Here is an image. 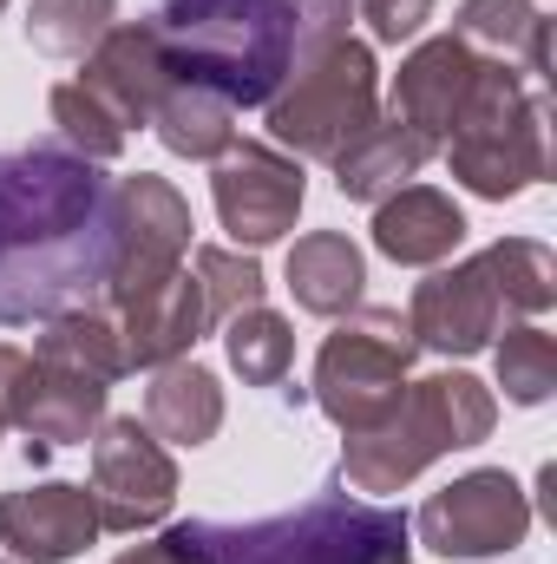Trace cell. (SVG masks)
<instances>
[{
  "label": "cell",
  "instance_id": "9c48e42d",
  "mask_svg": "<svg viewBox=\"0 0 557 564\" xmlns=\"http://www.w3.org/2000/svg\"><path fill=\"white\" fill-rule=\"evenodd\" d=\"M92 506H99V532H144L171 512L177 499V466L157 446V433L139 414L99 421L92 440Z\"/></svg>",
  "mask_w": 557,
  "mask_h": 564
},
{
  "label": "cell",
  "instance_id": "2e32d148",
  "mask_svg": "<svg viewBox=\"0 0 557 564\" xmlns=\"http://www.w3.org/2000/svg\"><path fill=\"white\" fill-rule=\"evenodd\" d=\"M472 73H479V53L459 46L452 33H439V40L414 46L407 66H401V79H394V119H407L414 132H426V139L439 144L446 132H452L459 106H466Z\"/></svg>",
  "mask_w": 557,
  "mask_h": 564
},
{
  "label": "cell",
  "instance_id": "8992f818",
  "mask_svg": "<svg viewBox=\"0 0 557 564\" xmlns=\"http://www.w3.org/2000/svg\"><path fill=\"white\" fill-rule=\"evenodd\" d=\"M414 348L419 341L401 308H348V322L315 355V408L341 433H368L407 394Z\"/></svg>",
  "mask_w": 557,
  "mask_h": 564
},
{
  "label": "cell",
  "instance_id": "44dd1931",
  "mask_svg": "<svg viewBox=\"0 0 557 564\" xmlns=\"http://www.w3.org/2000/svg\"><path fill=\"white\" fill-rule=\"evenodd\" d=\"M144 426L171 446H204L217 440L223 426V388L210 368L197 361H164L151 368V388H144Z\"/></svg>",
  "mask_w": 557,
  "mask_h": 564
},
{
  "label": "cell",
  "instance_id": "3957f363",
  "mask_svg": "<svg viewBox=\"0 0 557 564\" xmlns=\"http://www.w3.org/2000/svg\"><path fill=\"white\" fill-rule=\"evenodd\" d=\"M407 512L368 506L348 492H315L308 506L250 519V525H217L190 519L171 525L164 539L197 564H407Z\"/></svg>",
  "mask_w": 557,
  "mask_h": 564
},
{
  "label": "cell",
  "instance_id": "277c9868",
  "mask_svg": "<svg viewBox=\"0 0 557 564\" xmlns=\"http://www.w3.org/2000/svg\"><path fill=\"white\" fill-rule=\"evenodd\" d=\"M499 421V401L485 381L446 368V375H426L407 381V394L394 401L387 421H374L368 433H348L341 446V479L354 492H401L407 479H419L439 453H459V446H479Z\"/></svg>",
  "mask_w": 557,
  "mask_h": 564
},
{
  "label": "cell",
  "instance_id": "83f0119b",
  "mask_svg": "<svg viewBox=\"0 0 557 564\" xmlns=\"http://www.w3.org/2000/svg\"><path fill=\"white\" fill-rule=\"evenodd\" d=\"M190 276L204 289V315H210V328H223L230 315H243V308H256L263 302V270H256V257H243V250H217V243H204L197 257H190Z\"/></svg>",
  "mask_w": 557,
  "mask_h": 564
},
{
  "label": "cell",
  "instance_id": "836d02e7",
  "mask_svg": "<svg viewBox=\"0 0 557 564\" xmlns=\"http://www.w3.org/2000/svg\"><path fill=\"white\" fill-rule=\"evenodd\" d=\"M112 564H197V558L177 552L171 539H157V545H139V552H125V558H112Z\"/></svg>",
  "mask_w": 557,
  "mask_h": 564
},
{
  "label": "cell",
  "instance_id": "484cf974",
  "mask_svg": "<svg viewBox=\"0 0 557 564\" xmlns=\"http://www.w3.org/2000/svg\"><path fill=\"white\" fill-rule=\"evenodd\" d=\"M119 26V0H33L26 7V46L46 59H86Z\"/></svg>",
  "mask_w": 557,
  "mask_h": 564
},
{
  "label": "cell",
  "instance_id": "7c38bea8",
  "mask_svg": "<svg viewBox=\"0 0 557 564\" xmlns=\"http://www.w3.org/2000/svg\"><path fill=\"white\" fill-rule=\"evenodd\" d=\"M407 328H414L419 348H439V355H479L499 328H505V302L485 276L479 257L452 263V270H433L414 289V308H407Z\"/></svg>",
  "mask_w": 557,
  "mask_h": 564
},
{
  "label": "cell",
  "instance_id": "e575fe53",
  "mask_svg": "<svg viewBox=\"0 0 557 564\" xmlns=\"http://www.w3.org/2000/svg\"><path fill=\"white\" fill-rule=\"evenodd\" d=\"M0 13H7V0H0Z\"/></svg>",
  "mask_w": 557,
  "mask_h": 564
},
{
  "label": "cell",
  "instance_id": "52a82bcc",
  "mask_svg": "<svg viewBox=\"0 0 557 564\" xmlns=\"http://www.w3.org/2000/svg\"><path fill=\"white\" fill-rule=\"evenodd\" d=\"M190 250V204L164 184V177H119L112 204H106V282H99V308H125L132 295L157 289L164 276L184 270Z\"/></svg>",
  "mask_w": 557,
  "mask_h": 564
},
{
  "label": "cell",
  "instance_id": "ac0fdd59",
  "mask_svg": "<svg viewBox=\"0 0 557 564\" xmlns=\"http://www.w3.org/2000/svg\"><path fill=\"white\" fill-rule=\"evenodd\" d=\"M459 237H466V217L433 184H401L394 197L374 204V250L394 257V263H414V270L446 263L459 250Z\"/></svg>",
  "mask_w": 557,
  "mask_h": 564
},
{
  "label": "cell",
  "instance_id": "4dcf8cb0",
  "mask_svg": "<svg viewBox=\"0 0 557 564\" xmlns=\"http://www.w3.org/2000/svg\"><path fill=\"white\" fill-rule=\"evenodd\" d=\"M361 20L381 46H401V40H419V26L433 20V0H361Z\"/></svg>",
  "mask_w": 557,
  "mask_h": 564
},
{
  "label": "cell",
  "instance_id": "6da1fadb",
  "mask_svg": "<svg viewBox=\"0 0 557 564\" xmlns=\"http://www.w3.org/2000/svg\"><path fill=\"white\" fill-rule=\"evenodd\" d=\"M112 184L59 139L0 151V328L92 308Z\"/></svg>",
  "mask_w": 557,
  "mask_h": 564
},
{
  "label": "cell",
  "instance_id": "4fadbf2b",
  "mask_svg": "<svg viewBox=\"0 0 557 564\" xmlns=\"http://www.w3.org/2000/svg\"><path fill=\"white\" fill-rule=\"evenodd\" d=\"M171 59H164V46H157V33H151V20H132V26H112L92 53H86V73H79V86L132 132V126H151V106L171 93Z\"/></svg>",
  "mask_w": 557,
  "mask_h": 564
},
{
  "label": "cell",
  "instance_id": "4316f807",
  "mask_svg": "<svg viewBox=\"0 0 557 564\" xmlns=\"http://www.w3.org/2000/svg\"><path fill=\"white\" fill-rule=\"evenodd\" d=\"M223 348H230V368L250 381V388H282L288 381V361H295V328L282 322L276 308H243L223 322Z\"/></svg>",
  "mask_w": 557,
  "mask_h": 564
},
{
  "label": "cell",
  "instance_id": "f1b7e54d",
  "mask_svg": "<svg viewBox=\"0 0 557 564\" xmlns=\"http://www.w3.org/2000/svg\"><path fill=\"white\" fill-rule=\"evenodd\" d=\"M499 388H505V401H518V408L551 401V388H557V341L538 328V322L505 328V341H499Z\"/></svg>",
  "mask_w": 557,
  "mask_h": 564
},
{
  "label": "cell",
  "instance_id": "1f68e13d",
  "mask_svg": "<svg viewBox=\"0 0 557 564\" xmlns=\"http://www.w3.org/2000/svg\"><path fill=\"white\" fill-rule=\"evenodd\" d=\"M288 7H295V26H302V53L341 40L348 33V13H354V0H288Z\"/></svg>",
  "mask_w": 557,
  "mask_h": 564
},
{
  "label": "cell",
  "instance_id": "5bb4252c",
  "mask_svg": "<svg viewBox=\"0 0 557 564\" xmlns=\"http://www.w3.org/2000/svg\"><path fill=\"white\" fill-rule=\"evenodd\" d=\"M106 421V381L53 368V361H26L20 401H13V426L26 433V453H53V446H86Z\"/></svg>",
  "mask_w": 557,
  "mask_h": 564
},
{
  "label": "cell",
  "instance_id": "d6a6232c",
  "mask_svg": "<svg viewBox=\"0 0 557 564\" xmlns=\"http://www.w3.org/2000/svg\"><path fill=\"white\" fill-rule=\"evenodd\" d=\"M26 361H33V355H20V348H7V341H0V426H13V401H20Z\"/></svg>",
  "mask_w": 557,
  "mask_h": 564
},
{
  "label": "cell",
  "instance_id": "30bf717a",
  "mask_svg": "<svg viewBox=\"0 0 557 564\" xmlns=\"http://www.w3.org/2000/svg\"><path fill=\"white\" fill-rule=\"evenodd\" d=\"M210 197H217V217L237 243L263 250L282 243L302 217V197H308V177H302V158H288L276 144H230L210 171Z\"/></svg>",
  "mask_w": 557,
  "mask_h": 564
},
{
  "label": "cell",
  "instance_id": "9a60e30c",
  "mask_svg": "<svg viewBox=\"0 0 557 564\" xmlns=\"http://www.w3.org/2000/svg\"><path fill=\"white\" fill-rule=\"evenodd\" d=\"M119 315V341H125V368H164V361H184L197 348V335H210V315H204V289L190 270L164 276L157 289L132 295Z\"/></svg>",
  "mask_w": 557,
  "mask_h": 564
},
{
  "label": "cell",
  "instance_id": "7a4b0ae2",
  "mask_svg": "<svg viewBox=\"0 0 557 564\" xmlns=\"http://www.w3.org/2000/svg\"><path fill=\"white\" fill-rule=\"evenodd\" d=\"M151 33L177 79L210 86L230 106H270V93L302 59L288 0H164Z\"/></svg>",
  "mask_w": 557,
  "mask_h": 564
},
{
  "label": "cell",
  "instance_id": "cb8c5ba5",
  "mask_svg": "<svg viewBox=\"0 0 557 564\" xmlns=\"http://www.w3.org/2000/svg\"><path fill=\"white\" fill-rule=\"evenodd\" d=\"M33 361H53V368H73V375H92V381H119V375H132L125 368V341H119V315L112 308H66V315H53L46 322V335H40V348H33Z\"/></svg>",
  "mask_w": 557,
  "mask_h": 564
},
{
  "label": "cell",
  "instance_id": "8fae6325",
  "mask_svg": "<svg viewBox=\"0 0 557 564\" xmlns=\"http://www.w3.org/2000/svg\"><path fill=\"white\" fill-rule=\"evenodd\" d=\"M99 539V506L86 486L40 479L20 492H0V545L13 564H66Z\"/></svg>",
  "mask_w": 557,
  "mask_h": 564
},
{
  "label": "cell",
  "instance_id": "ffe728a7",
  "mask_svg": "<svg viewBox=\"0 0 557 564\" xmlns=\"http://www.w3.org/2000/svg\"><path fill=\"white\" fill-rule=\"evenodd\" d=\"M452 40L485 53V59H499V66H518L538 86L551 73V20L532 0H466L452 13Z\"/></svg>",
  "mask_w": 557,
  "mask_h": 564
},
{
  "label": "cell",
  "instance_id": "f546056e",
  "mask_svg": "<svg viewBox=\"0 0 557 564\" xmlns=\"http://www.w3.org/2000/svg\"><path fill=\"white\" fill-rule=\"evenodd\" d=\"M53 126H59V144L66 151H79V158H92V164H112L119 151H125V126L73 79V86H53Z\"/></svg>",
  "mask_w": 557,
  "mask_h": 564
},
{
  "label": "cell",
  "instance_id": "ba28073f",
  "mask_svg": "<svg viewBox=\"0 0 557 564\" xmlns=\"http://www.w3.org/2000/svg\"><path fill=\"white\" fill-rule=\"evenodd\" d=\"M407 525L439 558H499V552L525 545L532 499L505 466H479V473H459L452 486H439Z\"/></svg>",
  "mask_w": 557,
  "mask_h": 564
},
{
  "label": "cell",
  "instance_id": "d6986e66",
  "mask_svg": "<svg viewBox=\"0 0 557 564\" xmlns=\"http://www.w3.org/2000/svg\"><path fill=\"white\" fill-rule=\"evenodd\" d=\"M426 158H433V139L426 132H414L407 119H374L361 139H348L328 164H335V184H341L348 204H381L407 177H419Z\"/></svg>",
  "mask_w": 557,
  "mask_h": 564
},
{
  "label": "cell",
  "instance_id": "d4e9b609",
  "mask_svg": "<svg viewBox=\"0 0 557 564\" xmlns=\"http://www.w3.org/2000/svg\"><path fill=\"white\" fill-rule=\"evenodd\" d=\"M479 263H485V276H492L499 302H505V322L545 315L557 302V257L538 237H499L492 250H479Z\"/></svg>",
  "mask_w": 557,
  "mask_h": 564
},
{
  "label": "cell",
  "instance_id": "603a6c76",
  "mask_svg": "<svg viewBox=\"0 0 557 564\" xmlns=\"http://www.w3.org/2000/svg\"><path fill=\"white\" fill-rule=\"evenodd\" d=\"M151 132L164 139L171 158H223L237 144V106L217 99L210 86H190V79H171V93L151 106Z\"/></svg>",
  "mask_w": 557,
  "mask_h": 564
},
{
  "label": "cell",
  "instance_id": "7402d4cb",
  "mask_svg": "<svg viewBox=\"0 0 557 564\" xmlns=\"http://www.w3.org/2000/svg\"><path fill=\"white\" fill-rule=\"evenodd\" d=\"M282 276H288L295 308H308V315H348L361 302L368 263H361V250L341 230H308V237H295Z\"/></svg>",
  "mask_w": 557,
  "mask_h": 564
},
{
  "label": "cell",
  "instance_id": "e0dca14e",
  "mask_svg": "<svg viewBox=\"0 0 557 564\" xmlns=\"http://www.w3.org/2000/svg\"><path fill=\"white\" fill-rule=\"evenodd\" d=\"M446 164H452V177H459L472 197L505 204V197L532 191V184L551 171V151H545V119L512 126V132H452V139H446Z\"/></svg>",
  "mask_w": 557,
  "mask_h": 564
},
{
  "label": "cell",
  "instance_id": "5b68a950",
  "mask_svg": "<svg viewBox=\"0 0 557 564\" xmlns=\"http://www.w3.org/2000/svg\"><path fill=\"white\" fill-rule=\"evenodd\" d=\"M270 139L288 158H335L348 139H361L381 119V66L368 40H328L288 66L270 93Z\"/></svg>",
  "mask_w": 557,
  "mask_h": 564
}]
</instances>
